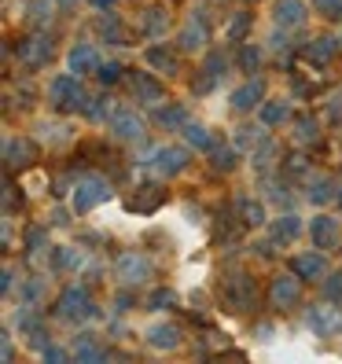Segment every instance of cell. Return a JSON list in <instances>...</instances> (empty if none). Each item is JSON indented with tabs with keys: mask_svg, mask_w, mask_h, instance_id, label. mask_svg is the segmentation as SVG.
<instances>
[{
	"mask_svg": "<svg viewBox=\"0 0 342 364\" xmlns=\"http://www.w3.org/2000/svg\"><path fill=\"white\" fill-rule=\"evenodd\" d=\"M48 103L55 107V111L70 114V111H85V103H89V96H85L78 74H55L48 81Z\"/></svg>",
	"mask_w": 342,
	"mask_h": 364,
	"instance_id": "1",
	"label": "cell"
},
{
	"mask_svg": "<svg viewBox=\"0 0 342 364\" xmlns=\"http://www.w3.org/2000/svg\"><path fill=\"white\" fill-rule=\"evenodd\" d=\"M221 298H225L228 309L250 313L254 306H258V284H254L250 272H228L225 284H221Z\"/></svg>",
	"mask_w": 342,
	"mask_h": 364,
	"instance_id": "2",
	"label": "cell"
},
{
	"mask_svg": "<svg viewBox=\"0 0 342 364\" xmlns=\"http://www.w3.org/2000/svg\"><path fill=\"white\" fill-rule=\"evenodd\" d=\"M111 199V181L100 177V173H85L74 181V196H70V210L74 213H89L100 203Z\"/></svg>",
	"mask_w": 342,
	"mask_h": 364,
	"instance_id": "3",
	"label": "cell"
},
{
	"mask_svg": "<svg viewBox=\"0 0 342 364\" xmlns=\"http://www.w3.org/2000/svg\"><path fill=\"white\" fill-rule=\"evenodd\" d=\"M147 169H155L159 177H177V173H184L188 169V151L184 147H151V151H147L144 159H140Z\"/></svg>",
	"mask_w": 342,
	"mask_h": 364,
	"instance_id": "4",
	"label": "cell"
},
{
	"mask_svg": "<svg viewBox=\"0 0 342 364\" xmlns=\"http://www.w3.org/2000/svg\"><path fill=\"white\" fill-rule=\"evenodd\" d=\"M298 302H302V276H298L294 269L272 276V284H269V306L272 309H294Z\"/></svg>",
	"mask_w": 342,
	"mask_h": 364,
	"instance_id": "5",
	"label": "cell"
},
{
	"mask_svg": "<svg viewBox=\"0 0 342 364\" xmlns=\"http://www.w3.org/2000/svg\"><path fill=\"white\" fill-rule=\"evenodd\" d=\"M96 309H92V294L85 291V287H78V284H70L67 291L59 294V302H55V316L59 320H85V316H92Z\"/></svg>",
	"mask_w": 342,
	"mask_h": 364,
	"instance_id": "6",
	"label": "cell"
},
{
	"mask_svg": "<svg viewBox=\"0 0 342 364\" xmlns=\"http://www.w3.org/2000/svg\"><path fill=\"white\" fill-rule=\"evenodd\" d=\"M114 272L122 276V284L137 287V284H147V276L155 272V265H151V258H147V254L129 250V254H122V258L114 262Z\"/></svg>",
	"mask_w": 342,
	"mask_h": 364,
	"instance_id": "7",
	"label": "cell"
},
{
	"mask_svg": "<svg viewBox=\"0 0 342 364\" xmlns=\"http://www.w3.org/2000/svg\"><path fill=\"white\" fill-rule=\"evenodd\" d=\"M48 59H52V37H45V33H33L18 45V63H23L26 70L48 67Z\"/></svg>",
	"mask_w": 342,
	"mask_h": 364,
	"instance_id": "8",
	"label": "cell"
},
{
	"mask_svg": "<svg viewBox=\"0 0 342 364\" xmlns=\"http://www.w3.org/2000/svg\"><path fill=\"white\" fill-rule=\"evenodd\" d=\"M306 328L320 338H328L335 331H342V309L338 306H313L306 313Z\"/></svg>",
	"mask_w": 342,
	"mask_h": 364,
	"instance_id": "9",
	"label": "cell"
},
{
	"mask_svg": "<svg viewBox=\"0 0 342 364\" xmlns=\"http://www.w3.org/2000/svg\"><path fill=\"white\" fill-rule=\"evenodd\" d=\"M309 243L320 247V250H335L342 243V232H338V221L328 218V213H320V218L309 221Z\"/></svg>",
	"mask_w": 342,
	"mask_h": 364,
	"instance_id": "10",
	"label": "cell"
},
{
	"mask_svg": "<svg viewBox=\"0 0 342 364\" xmlns=\"http://www.w3.org/2000/svg\"><path fill=\"white\" fill-rule=\"evenodd\" d=\"M111 133L118 140H140L144 136V118L137 111H129V107H118V111H111Z\"/></svg>",
	"mask_w": 342,
	"mask_h": 364,
	"instance_id": "11",
	"label": "cell"
},
{
	"mask_svg": "<svg viewBox=\"0 0 342 364\" xmlns=\"http://www.w3.org/2000/svg\"><path fill=\"white\" fill-rule=\"evenodd\" d=\"M291 269L302 276V280H324L328 276V258H324V250H306V254H294V262Z\"/></svg>",
	"mask_w": 342,
	"mask_h": 364,
	"instance_id": "12",
	"label": "cell"
},
{
	"mask_svg": "<svg viewBox=\"0 0 342 364\" xmlns=\"http://www.w3.org/2000/svg\"><path fill=\"white\" fill-rule=\"evenodd\" d=\"M181 342H184L181 328L169 324V320H159V324L147 328V346H151V350H177Z\"/></svg>",
	"mask_w": 342,
	"mask_h": 364,
	"instance_id": "13",
	"label": "cell"
},
{
	"mask_svg": "<svg viewBox=\"0 0 342 364\" xmlns=\"http://www.w3.org/2000/svg\"><path fill=\"white\" fill-rule=\"evenodd\" d=\"M162 203H166V188H159V184H140L125 206L137 210V213H155Z\"/></svg>",
	"mask_w": 342,
	"mask_h": 364,
	"instance_id": "14",
	"label": "cell"
},
{
	"mask_svg": "<svg viewBox=\"0 0 342 364\" xmlns=\"http://www.w3.org/2000/svg\"><path fill=\"white\" fill-rule=\"evenodd\" d=\"M206 37H210V26H206V15H191L184 30H181V52H199L206 45Z\"/></svg>",
	"mask_w": 342,
	"mask_h": 364,
	"instance_id": "15",
	"label": "cell"
},
{
	"mask_svg": "<svg viewBox=\"0 0 342 364\" xmlns=\"http://www.w3.org/2000/svg\"><path fill=\"white\" fill-rule=\"evenodd\" d=\"M265 103V81L262 77H250L247 85H240L236 92H232V107L236 111H254V107Z\"/></svg>",
	"mask_w": 342,
	"mask_h": 364,
	"instance_id": "16",
	"label": "cell"
},
{
	"mask_svg": "<svg viewBox=\"0 0 342 364\" xmlns=\"http://www.w3.org/2000/svg\"><path fill=\"white\" fill-rule=\"evenodd\" d=\"M144 63H147V67H151L155 74H166V77H173V74L181 70V63H177V55L169 52V48L162 45V41H155V45H151V48L144 52Z\"/></svg>",
	"mask_w": 342,
	"mask_h": 364,
	"instance_id": "17",
	"label": "cell"
},
{
	"mask_svg": "<svg viewBox=\"0 0 342 364\" xmlns=\"http://www.w3.org/2000/svg\"><path fill=\"white\" fill-rule=\"evenodd\" d=\"M67 67H70V74H96L100 70V55H96V48L92 45H74L70 52H67Z\"/></svg>",
	"mask_w": 342,
	"mask_h": 364,
	"instance_id": "18",
	"label": "cell"
},
{
	"mask_svg": "<svg viewBox=\"0 0 342 364\" xmlns=\"http://www.w3.org/2000/svg\"><path fill=\"white\" fill-rule=\"evenodd\" d=\"M306 15H309V11H306V0H276V11H272L276 26H284V30L302 26Z\"/></svg>",
	"mask_w": 342,
	"mask_h": 364,
	"instance_id": "19",
	"label": "cell"
},
{
	"mask_svg": "<svg viewBox=\"0 0 342 364\" xmlns=\"http://www.w3.org/2000/svg\"><path fill=\"white\" fill-rule=\"evenodd\" d=\"M166 30H169V11H166L162 4L147 8L144 18H140V33H144L147 41H159V37H166Z\"/></svg>",
	"mask_w": 342,
	"mask_h": 364,
	"instance_id": "20",
	"label": "cell"
},
{
	"mask_svg": "<svg viewBox=\"0 0 342 364\" xmlns=\"http://www.w3.org/2000/svg\"><path fill=\"white\" fill-rule=\"evenodd\" d=\"M96 30H100V37L107 41V45H129V33H125V26L118 23L114 11H100Z\"/></svg>",
	"mask_w": 342,
	"mask_h": 364,
	"instance_id": "21",
	"label": "cell"
},
{
	"mask_svg": "<svg viewBox=\"0 0 342 364\" xmlns=\"http://www.w3.org/2000/svg\"><path fill=\"white\" fill-rule=\"evenodd\" d=\"M125 81H129V89L140 96V103H162V85L155 77H147V74H125Z\"/></svg>",
	"mask_w": 342,
	"mask_h": 364,
	"instance_id": "22",
	"label": "cell"
},
{
	"mask_svg": "<svg viewBox=\"0 0 342 364\" xmlns=\"http://www.w3.org/2000/svg\"><path fill=\"white\" fill-rule=\"evenodd\" d=\"M306 196H309L316 206H324V203L338 199V191H335V181H331L328 173H313V177L306 181Z\"/></svg>",
	"mask_w": 342,
	"mask_h": 364,
	"instance_id": "23",
	"label": "cell"
},
{
	"mask_svg": "<svg viewBox=\"0 0 342 364\" xmlns=\"http://www.w3.org/2000/svg\"><path fill=\"white\" fill-rule=\"evenodd\" d=\"M342 48V37H316L313 45H306V59L309 63H331L335 59V52Z\"/></svg>",
	"mask_w": 342,
	"mask_h": 364,
	"instance_id": "24",
	"label": "cell"
},
{
	"mask_svg": "<svg viewBox=\"0 0 342 364\" xmlns=\"http://www.w3.org/2000/svg\"><path fill=\"white\" fill-rule=\"evenodd\" d=\"M206 155H210V169H213V173H232L236 162H240L236 147H228V144H213Z\"/></svg>",
	"mask_w": 342,
	"mask_h": 364,
	"instance_id": "25",
	"label": "cell"
},
{
	"mask_svg": "<svg viewBox=\"0 0 342 364\" xmlns=\"http://www.w3.org/2000/svg\"><path fill=\"white\" fill-rule=\"evenodd\" d=\"M37 151H33V144L30 140H15V136H8V144H4V159H8V169H23V166H30V159H33Z\"/></svg>",
	"mask_w": 342,
	"mask_h": 364,
	"instance_id": "26",
	"label": "cell"
},
{
	"mask_svg": "<svg viewBox=\"0 0 342 364\" xmlns=\"http://www.w3.org/2000/svg\"><path fill=\"white\" fill-rule=\"evenodd\" d=\"M155 122L162 125V129H184V125H188V111L181 103H166V107L155 111Z\"/></svg>",
	"mask_w": 342,
	"mask_h": 364,
	"instance_id": "27",
	"label": "cell"
},
{
	"mask_svg": "<svg viewBox=\"0 0 342 364\" xmlns=\"http://www.w3.org/2000/svg\"><path fill=\"white\" fill-rule=\"evenodd\" d=\"M181 133H184V140H188V147H199V151H210V147H213V144H218V140H213V136H210V129H206V125H203V122H188V125H184V129H181Z\"/></svg>",
	"mask_w": 342,
	"mask_h": 364,
	"instance_id": "28",
	"label": "cell"
},
{
	"mask_svg": "<svg viewBox=\"0 0 342 364\" xmlns=\"http://www.w3.org/2000/svg\"><path fill=\"white\" fill-rule=\"evenodd\" d=\"M236 206H240V221H243V225H265V206H262L258 199L240 196Z\"/></svg>",
	"mask_w": 342,
	"mask_h": 364,
	"instance_id": "29",
	"label": "cell"
},
{
	"mask_svg": "<svg viewBox=\"0 0 342 364\" xmlns=\"http://www.w3.org/2000/svg\"><path fill=\"white\" fill-rule=\"evenodd\" d=\"M287 118H291L287 100H265V103H262V122H265V125H284Z\"/></svg>",
	"mask_w": 342,
	"mask_h": 364,
	"instance_id": "30",
	"label": "cell"
},
{
	"mask_svg": "<svg viewBox=\"0 0 342 364\" xmlns=\"http://www.w3.org/2000/svg\"><path fill=\"white\" fill-rule=\"evenodd\" d=\"M298 232H302V221H298L294 213H287V218H280V221L272 225V240L276 243H291Z\"/></svg>",
	"mask_w": 342,
	"mask_h": 364,
	"instance_id": "31",
	"label": "cell"
},
{
	"mask_svg": "<svg viewBox=\"0 0 342 364\" xmlns=\"http://www.w3.org/2000/svg\"><path fill=\"white\" fill-rule=\"evenodd\" d=\"M316 136H320V129H316V118H313V114L294 118V140H298V144H313Z\"/></svg>",
	"mask_w": 342,
	"mask_h": 364,
	"instance_id": "32",
	"label": "cell"
},
{
	"mask_svg": "<svg viewBox=\"0 0 342 364\" xmlns=\"http://www.w3.org/2000/svg\"><path fill=\"white\" fill-rule=\"evenodd\" d=\"M41 294H45V280H41V276H33V280H30L26 287H18V306L33 309V306L41 302Z\"/></svg>",
	"mask_w": 342,
	"mask_h": 364,
	"instance_id": "33",
	"label": "cell"
},
{
	"mask_svg": "<svg viewBox=\"0 0 342 364\" xmlns=\"http://www.w3.org/2000/svg\"><path fill=\"white\" fill-rule=\"evenodd\" d=\"M265 129H269L265 122H262V125H240L236 144H240V147H258V144L265 140Z\"/></svg>",
	"mask_w": 342,
	"mask_h": 364,
	"instance_id": "34",
	"label": "cell"
},
{
	"mask_svg": "<svg viewBox=\"0 0 342 364\" xmlns=\"http://www.w3.org/2000/svg\"><path fill=\"white\" fill-rule=\"evenodd\" d=\"M55 265H59V269H67V272H78V269L85 265V254H81L78 247H59Z\"/></svg>",
	"mask_w": 342,
	"mask_h": 364,
	"instance_id": "35",
	"label": "cell"
},
{
	"mask_svg": "<svg viewBox=\"0 0 342 364\" xmlns=\"http://www.w3.org/2000/svg\"><path fill=\"white\" fill-rule=\"evenodd\" d=\"M74 357H78V360H103V357H107V350L100 346V342H92L89 335H85V338H81V346L74 342Z\"/></svg>",
	"mask_w": 342,
	"mask_h": 364,
	"instance_id": "36",
	"label": "cell"
},
{
	"mask_svg": "<svg viewBox=\"0 0 342 364\" xmlns=\"http://www.w3.org/2000/svg\"><path fill=\"white\" fill-rule=\"evenodd\" d=\"M30 23L33 26H48L52 23V0H33L30 4Z\"/></svg>",
	"mask_w": 342,
	"mask_h": 364,
	"instance_id": "37",
	"label": "cell"
},
{
	"mask_svg": "<svg viewBox=\"0 0 342 364\" xmlns=\"http://www.w3.org/2000/svg\"><path fill=\"white\" fill-rule=\"evenodd\" d=\"M96 77L103 81V85H118L125 74H122V63H100V70H96Z\"/></svg>",
	"mask_w": 342,
	"mask_h": 364,
	"instance_id": "38",
	"label": "cell"
},
{
	"mask_svg": "<svg viewBox=\"0 0 342 364\" xmlns=\"http://www.w3.org/2000/svg\"><path fill=\"white\" fill-rule=\"evenodd\" d=\"M247 30H250V11H240V15L228 23V41H243Z\"/></svg>",
	"mask_w": 342,
	"mask_h": 364,
	"instance_id": "39",
	"label": "cell"
},
{
	"mask_svg": "<svg viewBox=\"0 0 342 364\" xmlns=\"http://www.w3.org/2000/svg\"><path fill=\"white\" fill-rule=\"evenodd\" d=\"M258 63H262V48H254V45L240 48V67L243 70H258Z\"/></svg>",
	"mask_w": 342,
	"mask_h": 364,
	"instance_id": "40",
	"label": "cell"
},
{
	"mask_svg": "<svg viewBox=\"0 0 342 364\" xmlns=\"http://www.w3.org/2000/svg\"><path fill=\"white\" fill-rule=\"evenodd\" d=\"M173 302H177V294H173V291H162V287H159V291H155L151 298H147V309H169Z\"/></svg>",
	"mask_w": 342,
	"mask_h": 364,
	"instance_id": "41",
	"label": "cell"
},
{
	"mask_svg": "<svg viewBox=\"0 0 342 364\" xmlns=\"http://www.w3.org/2000/svg\"><path fill=\"white\" fill-rule=\"evenodd\" d=\"M324 294L331 298V302H342V272H335V276L328 272L324 276Z\"/></svg>",
	"mask_w": 342,
	"mask_h": 364,
	"instance_id": "42",
	"label": "cell"
},
{
	"mask_svg": "<svg viewBox=\"0 0 342 364\" xmlns=\"http://www.w3.org/2000/svg\"><path fill=\"white\" fill-rule=\"evenodd\" d=\"M313 8L324 18H342V0H313Z\"/></svg>",
	"mask_w": 342,
	"mask_h": 364,
	"instance_id": "43",
	"label": "cell"
},
{
	"mask_svg": "<svg viewBox=\"0 0 342 364\" xmlns=\"http://www.w3.org/2000/svg\"><path fill=\"white\" fill-rule=\"evenodd\" d=\"M221 67H225V52H210L206 63H203V70H206L210 77H221Z\"/></svg>",
	"mask_w": 342,
	"mask_h": 364,
	"instance_id": "44",
	"label": "cell"
},
{
	"mask_svg": "<svg viewBox=\"0 0 342 364\" xmlns=\"http://www.w3.org/2000/svg\"><path fill=\"white\" fill-rule=\"evenodd\" d=\"M85 114H89V118H103V114H107V100H103V96L89 100V103H85Z\"/></svg>",
	"mask_w": 342,
	"mask_h": 364,
	"instance_id": "45",
	"label": "cell"
},
{
	"mask_svg": "<svg viewBox=\"0 0 342 364\" xmlns=\"http://www.w3.org/2000/svg\"><path fill=\"white\" fill-rule=\"evenodd\" d=\"M328 118H331V122H342V92H335V96L328 100Z\"/></svg>",
	"mask_w": 342,
	"mask_h": 364,
	"instance_id": "46",
	"label": "cell"
},
{
	"mask_svg": "<svg viewBox=\"0 0 342 364\" xmlns=\"http://www.w3.org/2000/svg\"><path fill=\"white\" fill-rule=\"evenodd\" d=\"M41 353H45V360H67V350H59V346H45V350H41Z\"/></svg>",
	"mask_w": 342,
	"mask_h": 364,
	"instance_id": "47",
	"label": "cell"
},
{
	"mask_svg": "<svg viewBox=\"0 0 342 364\" xmlns=\"http://www.w3.org/2000/svg\"><path fill=\"white\" fill-rule=\"evenodd\" d=\"M11 284H15V269L8 265V269H4V280H0V287H4V294H11Z\"/></svg>",
	"mask_w": 342,
	"mask_h": 364,
	"instance_id": "48",
	"label": "cell"
},
{
	"mask_svg": "<svg viewBox=\"0 0 342 364\" xmlns=\"http://www.w3.org/2000/svg\"><path fill=\"white\" fill-rule=\"evenodd\" d=\"M89 4H92L96 11H111V4H114V0H89Z\"/></svg>",
	"mask_w": 342,
	"mask_h": 364,
	"instance_id": "49",
	"label": "cell"
},
{
	"mask_svg": "<svg viewBox=\"0 0 342 364\" xmlns=\"http://www.w3.org/2000/svg\"><path fill=\"white\" fill-rule=\"evenodd\" d=\"M55 4H63V8H74V4H78V0H55Z\"/></svg>",
	"mask_w": 342,
	"mask_h": 364,
	"instance_id": "50",
	"label": "cell"
}]
</instances>
